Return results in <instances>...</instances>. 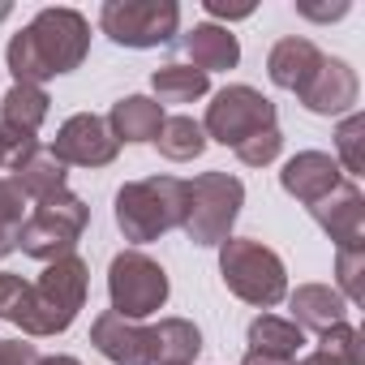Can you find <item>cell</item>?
<instances>
[{"mask_svg": "<svg viewBox=\"0 0 365 365\" xmlns=\"http://www.w3.org/2000/svg\"><path fill=\"white\" fill-rule=\"evenodd\" d=\"M9 18V5H5V0H0V22H5Z\"/></svg>", "mask_w": 365, "mask_h": 365, "instance_id": "37", "label": "cell"}, {"mask_svg": "<svg viewBox=\"0 0 365 365\" xmlns=\"http://www.w3.org/2000/svg\"><path fill=\"white\" fill-rule=\"evenodd\" d=\"M220 275L232 297H241L245 305H258V309H271L288 297V271H284L279 254L254 237H228L220 245Z\"/></svg>", "mask_w": 365, "mask_h": 365, "instance_id": "4", "label": "cell"}, {"mask_svg": "<svg viewBox=\"0 0 365 365\" xmlns=\"http://www.w3.org/2000/svg\"><path fill=\"white\" fill-rule=\"evenodd\" d=\"M155 146L172 163H190V159H198L207 150V133H202V125L194 116H168L159 138H155Z\"/></svg>", "mask_w": 365, "mask_h": 365, "instance_id": "24", "label": "cell"}, {"mask_svg": "<svg viewBox=\"0 0 365 365\" xmlns=\"http://www.w3.org/2000/svg\"><path fill=\"white\" fill-rule=\"evenodd\" d=\"M168 271L146 258L142 250H120L108 267V297H112V314L138 322L155 309L168 305Z\"/></svg>", "mask_w": 365, "mask_h": 365, "instance_id": "8", "label": "cell"}, {"mask_svg": "<svg viewBox=\"0 0 365 365\" xmlns=\"http://www.w3.org/2000/svg\"><path fill=\"white\" fill-rule=\"evenodd\" d=\"M297 14H301V18H309V22H335V18H344V14H348V0H339V5H309V0H301Z\"/></svg>", "mask_w": 365, "mask_h": 365, "instance_id": "33", "label": "cell"}, {"mask_svg": "<svg viewBox=\"0 0 365 365\" xmlns=\"http://www.w3.org/2000/svg\"><path fill=\"white\" fill-rule=\"evenodd\" d=\"M339 180H344V172H339L335 155H327V150H301V155H292V159L284 163V172H279L284 194L297 198V202H305V207H314L318 198H327Z\"/></svg>", "mask_w": 365, "mask_h": 365, "instance_id": "14", "label": "cell"}, {"mask_svg": "<svg viewBox=\"0 0 365 365\" xmlns=\"http://www.w3.org/2000/svg\"><path fill=\"white\" fill-rule=\"evenodd\" d=\"M309 215L335 241V250L339 245H365V198L352 180H339L327 198H318L309 207Z\"/></svg>", "mask_w": 365, "mask_h": 365, "instance_id": "13", "label": "cell"}, {"mask_svg": "<svg viewBox=\"0 0 365 365\" xmlns=\"http://www.w3.org/2000/svg\"><path fill=\"white\" fill-rule=\"evenodd\" d=\"M335 292L348 305L365 301V245H339L335 250Z\"/></svg>", "mask_w": 365, "mask_h": 365, "instance_id": "27", "label": "cell"}, {"mask_svg": "<svg viewBox=\"0 0 365 365\" xmlns=\"http://www.w3.org/2000/svg\"><path fill=\"white\" fill-rule=\"evenodd\" d=\"M0 365H43L31 339H0Z\"/></svg>", "mask_w": 365, "mask_h": 365, "instance_id": "31", "label": "cell"}, {"mask_svg": "<svg viewBox=\"0 0 365 365\" xmlns=\"http://www.w3.org/2000/svg\"><path fill=\"white\" fill-rule=\"evenodd\" d=\"M91 344L99 356H108L112 365H155V348H150V327H138L112 309H103L91 322Z\"/></svg>", "mask_w": 365, "mask_h": 365, "instance_id": "12", "label": "cell"}, {"mask_svg": "<svg viewBox=\"0 0 365 365\" xmlns=\"http://www.w3.org/2000/svg\"><path fill=\"white\" fill-rule=\"evenodd\" d=\"M48 95H43V86H26V82H14L9 91H5V99H0V129H9V133H18V138H26V142H39L35 133H39V125L48 120Z\"/></svg>", "mask_w": 365, "mask_h": 365, "instance_id": "19", "label": "cell"}, {"mask_svg": "<svg viewBox=\"0 0 365 365\" xmlns=\"http://www.w3.org/2000/svg\"><path fill=\"white\" fill-rule=\"evenodd\" d=\"M86 284H91V271H86V262L78 254L48 262L43 275L31 284V318H26L22 335L43 339V335L69 331L78 309L86 305Z\"/></svg>", "mask_w": 365, "mask_h": 365, "instance_id": "3", "label": "cell"}, {"mask_svg": "<svg viewBox=\"0 0 365 365\" xmlns=\"http://www.w3.org/2000/svg\"><path fill=\"white\" fill-rule=\"evenodd\" d=\"M207 14H211V18H250L254 9H250V5H245V9H228L224 0H207Z\"/></svg>", "mask_w": 365, "mask_h": 365, "instance_id": "34", "label": "cell"}, {"mask_svg": "<svg viewBox=\"0 0 365 365\" xmlns=\"http://www.w3.org/2000/svg\"><path fill=\"white\" fill-rule=\"evenodd\" d=\"M0 318L14 322V327H26V318H31V279H22L14 271H0Z\"/></svg>", "mask_w": 365, "mask_h": 365, "instance_id": "29", "label": "cell"}, {"mask_svg": "<svg viewBox=\"0 0 365 365\" xmlns=\"http://www.w3.org/2000/svg\"><path fill=\"white\" fill-rule=\"evenodd\" d=\"M305 348V331L292 327L288 318H275V314H258L250 322V352H262V356H279V361H297V352Z\"/></svg>", "mask_w": 365, "mask_h": 365, "instance_id": "22", "label": "cell"}, {"mask_svg": "<svg viewBox=\"0 0 365 365\" xmlns=\"http://www.w3.org/2000/svg\"><path fill=\"white\" fill-rule=\"evenodd\" d=\"M14 185L31 198V202H48L56 194H65V163L52 155V146H31L18 163H14Z\"/></svg>", "mask_w": 365, "mask_h": 365, "instance_id": "18", "label": "cell"}, {"mask_svg": "<svg viewBox=\"0 0 365 365\" xmlns=\"http://www.w3.org/2000/svg\"><path fill=\"white\" fill-rule=\"evenodd\" d=\"M288 309H292V327L327 335L331 327L348 322V301L331 288V284H301L297 292H288Z\"/></svg>", "mask_w": 365, "mask_h": 365, "instance_id": "15", "label": "cell"}, {"mask_svg": "<svg viewBox=\"0 0 365 365\" xmlns=\"http://www.w3.org/2000/svg\"><path fill=\"white\" fill-rule=\"evenodd\" d=\"M108 129L116 133V142H155L163 129V108L146 95H125L120 103H112V112L103 116Z\"/></svg>", "mask_w": 365, "mask_h": 365, "instance_id": "20", "label": "cell"}, {"mask_svg": "<svg viewBox=\"0 0 365 365\" xmlns=\"http://www.w3.org/2000/svg\"><path fill=\"white\" fill-rule=\"evenodd\" d=\"M91 52V22L78 9H39L31 26L9 39V69L18 82L39 86L48 78L73 73Z\"/></svg>", "mask_w": 365, "mask_h": 365, "instance_id": "1", "label": "cell"}, {"mask_svg": "<svg viewBox=\"0 0 365 365\" xmlns=\"http://www.w3.org/2000/svg\"><path fill=\"white\" fill-rule=\"evenodd\" d=\"M91 224V207L78 198V194H56L48 202H35L22 232H18V250L26 258H39V262H56V258H69L78 237L86 232Z\"/></svg>", "mask_w": 365, "mask_h": 365, "instance_id": "6", "label": "cell"}, {"mask_svg": "<svg viewBox=\"0 0 365 365\" xmlns=\"http://www.w3.org/2000/svg\"><path fill=\"white\" fill-rule=\"evenodd\" d=\"M279 150H284V133H279V125H275V129H262V133L245 138V142L237 146V159H241L245 168H267V163L279 159Z\"/></svg>", "mask_w": 365, "mask_h": 365, "instance_id": "30", "label": "cell"}, {"mask_svg": "<svg viewBox=\"0 0 365 365\" xmlns=\"http://www.w3.org/2000/svg\"><path fill=\"white\" fill-rule=\"evenodd\" d=\"M245 207V185L232 172H202L185 180V237L194 245H224Z\"/></svg>", "mask_w": 365, "mask_h": 365, "instance_id": "5", "label": "cell"}, {"mask_svg": "<svg viewBox=\"0 0 365 365\" xmlns=\"http://www.w3.org/2000/svg\"><path fill=\"white\" fill-rule=\"evenodd\" d=\"M31 146H39V142H26V138H18V133H9V129H0V168H14Z\"/></svg>", "mask_w": 365, "mask_h": 365, "instance_id": "32", "label": "cell"}, {"mask_svg": "<svg viewBox=\"0 0 365 365\" xmlns=\"http://www.w3.org/2000/svg\"><path fill=\"white\" fill-rule=\"evenodd\" d=\"M180 48H185L190 65L202 69V73H215V69H237L241 65V43L228 26H215V22H198L190 35H180Z\"/></svg>", "mask_w": 365, "mask_h": 365, "instance_id": "17", "label": "cell"}, {"mask_svg": "<svg viewBox=\"0 0 365 365\" xmlns=\"http://www.w3.org/2000/svg\"><path fill=\"white\" fill-rule=\"evenodd\" d=\"M150 86H155V103H194L211 91V73L194 69V65H163L150 73Z\"/></svg>", "mask_w": 365, "mask_h": 365, "instance_id": "23", "label": "cell"}, {"mask_svg": "<svg viewBox=\"0 0 365 365\" xmlns=\"http://www.w3.org/2000/svg\"><path fill=\"white\" fill-rule=\"evenodd\" d=\"M292 365H361V331L339 322V327H331L322 335V344L309 356H301Z\"/></svg>", "mask_w": 365, "mask_h": 365, "instance_id": "25", "label": "cell"}, {"mask_svg": "<svg viewBox=\"0 0 365 365\" xmlns=\"http://www.w3.org/2000/svg\"><path fill=\"white\" fill-rule=\"evenodd\" d=\"M262 129H275V103L254 91V86H224L211 108H207V120H202V133L207 142L215 138L220 146H241L245 138L262 133Z\"/></svg>", "mask_w": 365, "mask_h": 365, "instance_id": "9", "label": "cell"}, {"mask_svg": "<svg viewBox=\"0 0 365 365\" xmlns=\"http://www.w3.org/2000/svg\"><path fill=\"white\" fill-rule=\"evenodd\" d=\"M26 215H31V198L9 176H0V258H9L18 250V232H22Z\"/></svg>", "mask_w": 365, "mask_h": 365, "instance_id": "26", "label": "cell"}, {"mask_svg": "<svg viewBox=\"0 0 365 365\" xmlns=\"http://www.w3.org/2000/svg\"><path fill=\"white\" fill-rule=\"evenodd\" d=\"M52 155L69 168H108L116 155H120V142L116 133L108 129L103 116L95 112H78L69 116L61 129H56V142H52Z\"/></svg>", "mask_w": 365, "mask_h": 365, "instance_id": "10", "label": "cell"}, {"mask_svg": "<svg viewBox=\"0 0 365 365\" xmlns=\"http://www.w3.org/2000/svg\"><path fill=\"white\" fill-rule=\"evenodd\" d=\"M322 65V52H318V43L314 39H305V35H288V39H279L271 52H267V78L279 86V91H301L305 82H309V73Z\"/></svg>", "mask_w": 365, "mask_h": 365, "instance_id": "16", "label": "cell"}, {"mask_svg": "<svg viewBox=\"0 0 365 365\" xmlns=\"http://www.w3.org/2000/svg\"><path fill=\"white\" fill-rule=\"evenodd\" d=\"M356 95H361L356 69L339 56H322V65L297 91L301 108L314 112V116H348V112H356Z\"/></svg>", "mask_w": 365, "mask_h": 365, "instance_id": "11", "label": "cell"}, {"mask_svg": "<svg viewBox=\"0 0 365 365\" xmlns=\"http://www.w3.org/2000/svg\"><path fill=\"white\" fill-rule=\"evenodd\" d=\"M43 365H82L78 356H43Z\"/></svg>", "mask_w": 365, "mask_h": 365, "instance_id": "36", "label": "cell"}, {"mask_svg": "<svg viewBox=\"0 0 365 365\" xmlns=\"http://www.w3.org/2000/svg\"><path fill=\"white\" fill-rule=\"evenodd\" d=\"M361 138H365V116H361V112H348V116L339 120V129H335V150H339L335 163H344L339 172H348V176H361V172H365Z\"/></svg>", "mask_w": 365, "mask_h": 365, "instance_id": "28", "label": "cell"}, {"mask_svg": "<svg viewBox=\"0 0 365 365\" xmlns=\"http://www.w3.org/2000/svg\"><path fill=\"white\" fill-rule=\"evenodd\" d=\"M150 348L155 365H194L202 352V331L190 318H163L159 327H150Z\"/></svg>", "mask_w": 365, "mask_h": 365, "instance_id": "21", "label": "cell"}, {"mask_svg": "<svg viewBox=\"0 0 365 365\" xmlns=\"http://www.w3.org/2000/svg\"><path fill=\"white\" fill-rule=\"evenodd\" d=\"M112 215H116V228L129 245L159 241L163 232L180 228V220H185V180L180 176L129 180V185L116 190Z\"/></svg>", "mask_w": 365, "mask_h": 365, "instance_id": "2", "label": "cell"}, {"mask_svg": "<svg viewBox=\"0 0 365 365\" xmlns=\"http://www.w3.org/2000/svg\"><path fill=\"white\" fill-rule=\"evenodd\" d=\"M241 365H292V361H279V356H262V352H245Z\"/></svg>", "mask_w": 365, "mask_h": 365, "instance_id": "35", "label": "cell"}, {"mask_svg": "<svg viewBox=\"0 0 365 365\" xmlns=\"http://www.w3.org/2000/svg\"><path fill=\"white\" fill-rule=\"evenodd\" d=\"M99 31L120 48H163L180 31L176 0H108L99 9Z\"/></svg>", "mask_w": 365, "mask_h": 365, "instance_id": "7", "label": "cell"}]
</instances>
